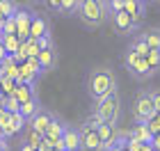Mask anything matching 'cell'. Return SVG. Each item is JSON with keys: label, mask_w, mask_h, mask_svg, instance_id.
<instances>
[{"label": "cell", "mask_w": 160, "mask_h": 151, "mask_svg": "<svg viewBox=\"0 0 160 151\" xmlns=\"http://www.w3.org/2000/svg\"><path fill=\"white\" fill-rule=\"evenodd\" d=\"M78 131H80V151H105L103 140H101L96 126H92V124L85 121Z\"/></svg>", "instance_id": "6"}, {"label": "cell", "mask_w": 160, "mask_h": 151, "mask_svg": "<svg viewBox=\"0 0 160 151\" xmlns=\"http://www.w3.org/2000/svg\"><path fill=\"white\" fill-rule=\"evenodd\" d=\"M140 151H156V147L151 144V142H142V147H140Z\"/></svg>", "instance_id": "37"}, {"label": "cell", "mask_w": 160, "mask_h": 151, "mask_svg": "<svg viewBox=\"0 0 160 151\" xmlns=\"http://www.w3.org/2000/svg\"><path fill=\"white\" fill-rule=\"evenodd\" d=\"M25 124H28V121L23 119V114H21V112H12L9 119H7V124H5V128H2L0 133H2L5 138H12V135H16V133L23 131Z\"/></svg>", "instance_id": "13"}, {"label": "cell", "mask_w": 160, "mask_h": 151, "mask_svg": "<svg viewBox=\"0 0 160 151\" xmlns=\"http://www.w3.org/2000/svg\"><path fill=\"white\" fill-rule=\"evenodd\" d=\"M64 128H67V124H64V121H60L57 117H53V121H50V124H48L46 133H43V138H46L48 142L62 140V135H64Z\"/></svg>", "instance_id": "15"}, {"label": "cell", "mask_w": 160, "mask_h": 151, "mask_svg": "<svg viewBox=\"0 0 160 151\" xmlns=\"http://www.w3.org/2000/svg\"><path fill=\"white\" fill-rule=\"evenodd\" d=\"M123 12L130 16V21L140 28V23L144 21V14H147V5L140 3V0H123Z\"/></svg>", "instance_id": "9"}, {"label": "cell", "mask_w": 160, "mask_h": 151, "mask_svg": "<svg viewBox=\"0 0 160 151\" xmlns=\"http://www.w3.org/2000/svg\"><path fill=\"white\" fill-rule=\"evenodd\" d=\"M87 92L94 101L105 98L117 92V78L110 69H94L89 76H87Z\"/></svg>", "instance_id": "1"}, {"label": "cell", "mask_w": 160, "mask_h": 151, "mask_svg": "<svg viewBox=\"0 0 160 151\" xmlns=\"http://www.w3.org/2000/svg\"><path fill=\"white\" fill-rule=\"evenodd\" d=\"M32 14H34V12L25 9V7H16V12H14V21H16V34H18V39H21V41L30 37Z\"/></svg>", "instance_id": "7"}, {"label": "cell", "mask_w": 160, "mask_h": 151, "mask_svg": "<svg viewBox=\"0 0 160 151\" xmlns=\"http://www.w3.org/2000/svg\"><path fill=\"white\" fill-rule=\"evenodd\" d=\"M0 105H2L5 110H9V112H18V108H21L16 96H2V98H0Z\"/></svg>", "instance_id": "29"}, {"label": "cell", "mask_w": 160, "mask_h": 151, "mask_svg": "<svg viewBox=\"0 0 160 151\" xmlns=\"http://www.w3.org/2000/svg\"><path fill=\"white\" fill-rule=\"evenodd\" d=\"M21 151H37V149H32L30 144H23V147H21Z\"/></svg>", "instance_id": "40"}, {"label": "cell", "mask_w": 160, "mask_h": 151, "mask_svg": "<svg viewBox=\"0 0 160 151\" xmlns=\"http://www.w3.org/2000/svg\"><path fill=\"white\" fill-rule=\"evenodd\" d=\"M0 78H2V62H0Z\"/></svg>", "instance_id": "43"}, {"label": "cell", "mask_w": 160, "mask_h": 151, "mask_svg": "<svg viewBox=\"0 0 160 151\" xmlns=\"http://www.w3.org/2000/svg\"><path fill=\"white\" fill-rule=\"evenodd\" d=\"M9 110H5V108L2 105H0V131H2V128H5V124H7V119H9Z\"/></svg>", "instance_id": "33"}, {"label": "cell", "mask_w": 160, "mask_h": 151, "mask_svg": "<svg viewBox=\"0 0 160 151\" xmlns=\"http://www.w3.org/2000/svg\"><path fill=\"white\" fill-rule=\"evenodd\" d=\"M123 67H126L135 78H140V80H147V78H151V76L156 73V71L149 67L147 57L137 55L133 48H128V50H126V55H123Z\"/></svg>", "instance_id": "4"}, {"label": "cell", "mask_w": 160, "mask_h": 151, "mask_svg": "<svg viewBox=\"0 0 160 151\" xmlns=\"http://www.w3.org/2000/svg\"><path fill=\"white\" fill-rule=\"evenodd\" d=\"M80 21L87 28H98L108 21V5L105 0H82L78 9Z\"/></svg>", "instance_id": "3"}, {"label": "cell", "mask_w": 160, "mask_h": 151, "mask_svg": "<svg viewBox=\"0 0 160 151\" xmlns=\"http://www.w3.org/2000/svg\"><path fill=\"white\" fill-rule=\"evenodd\" d=\"M53 117H55V114L50 112V110H46V108H39V112L34 114L32 119H28V126H32L34 131H39V133L43 135V133H46V128H48V124L53 121Z\"/></svg>", "instance_id": "10"}, {"label": "cell", "mask_w": 160, "mask_h": 151, "mask_svg": "<svg viewBox=\"0 0 160 151\" xmlns=\"http://www.w3.org/2000/svg\"><path fill=\"white\" fill-rule=\"evenodd\" d=\"M0 98H2V92H0Z\"/></svg>", "instance_id": "45"}, {"label": "cell", "mask_w": 160, "mask_h": 151, "mask_svg": "<svg viewBox=\"0 0 160 151\" xmlns=\"http://www.w3.org/2000/svg\"><path fill=\"white\" fill-rule=\"evenodd\" d=\"M130 138H135L140 142H151V140H153V133L149 131L147 124H135V128L130 131Z\"/></svg>", "instance_id": "22"}, {"label": "cell", "mask_w": 160, "mask_h": 151, "mask_svg": "<svg viewBox=\"0 0 160 151\" xmlns=\"http://www.w3.org/2000/svg\"><path fill=\"white\" fill-rule=\"evenodd\" d=\"M37 151H55V149H53V144H50L46 138H43V142L39 144V149H37Z\"/></svg>", "instance_id": "35"}, {"label": "cell", "mask_w": 160, "mask_h": 151, "mask_svg": "<svg viewBox=\"0 0 160 151\" xmlns=\"http://www.w3.org/2000/svg\"><path fill=\"white\" fill-rule=\"evenodd\" d=\"M140 3H144V5H149V3H156V0H140Z\"/></svg>", "instance_id": "42"}, {"label": "cell", "mask_w": 160, "mask_h": 151, "mask_svg": "<svg viewBox=\"0 0 160 151\" xmlns=\"http://www.w3.org/2000/svg\"><path fill=\"white\" fill-rule=\"evenodd\" d=\"M37 60H39V64H41V71H43V73L53 71V69L57 67V50H55V46L41 48L39 55H37Z\"/></svg>", "instance_id": "12"}, {"label": "cell", "mask_w": 160, "mask_h": 151, "mask_svg": "<svg viewBox=\"0 0 160 151\" xmlns=\"http://www.w3.org/2000/svg\"><path fill=\"white\" fill-rule=\"evenodd\" d=\"M151 101H153V105H156V112H160V89L151 92Z\"/></svg>", "instance_id": "34"}, {"label": "cell", "mask_w": 160, "mask_h": 151, "mask_svg": "<svg viewBox=\"0 0 160 151\" xmlns=\"http://www.w3.org/2000/svg\"><path fill=\"white\" fill-rule=\"evenodd\" d=\"M156 3H160V0H156Z\"/></svg>", "instance_id": "47"}, {"label": "cell", "mask_w": 160, "mask_h": 151, "mask_svg": "<svg viewBox=\"0 0 160 151\" xmlns=\"http://www.w3.org/2000/svg\"><path fill=\"white\" fill-rule=\"evenodd\" d=\"M128 48H133L135 53H137V55H142V57H147V55H149V50H151V48L147 46V41L142 39V34H140V37H135V39H133V44H130Z\"/></svg>", "instance_id": "28"}, {"label": "cell", "mask_w": 160, "mask_h": 151, "mask_svg": "<svg viewBox=\"0 0 160 151\" xmlns=\"http://www.w3.org/2000/svg\"><path fill=\"white\" fill-rule=\"evenodd\" d=\"M0 151H9V149H7V147H0Z\"/></svg>", "instance_id": "44"}, {"label": "cell", "mask_w": 160, "mask_h": 151, "mask_svg": "<svg viewBox=\"0 0 160 151\" xmlns=\"http://www.w3.org/2000/svg\"><path fill=\"white\" fill-rule=\"evenodd\" d=\"M105 151H126V149H121V147H117V144H112V147H108Z\"/></svg>", "instance_id": "39"}, {"label": "cell", "mask_w": 160, "mask_h": 151, "mask_svg": "<svg viewBox=\"0 0 160 151\" xmlns=\"http://www.w3.org/2000/svg\"><path fill=\"white\" fill-rule=\"evenodd\" d=\"M142 39L147 41V46L151 50H160V28H151V30L142 32Z\"/></svg>", "instance_id": "20"}, {"label": "cell", "mask_w": 160, "mask_h": 151, "mask_svg": "<svg viewBox=\"0 0 160 151\" xmlns=\"http://www.w3.org/2000/svg\"><path fill=\"white\" fill-rule=\"evenodd\" d=\"M147 62H149V67L153 71H158V67H160V50H149Z\"/></svg>", "instance_id": "30"}, {"label": "cell", "mask_w": 160, "mask_h": 151, "mask_svg": "<svg viewBox=\"0 0 160 151\" xmlns=\"http://www.w3.org/2000/svg\"><path fill=\"white\" fill-rule=\"evenodd\" d=\"M80 3H82V0H60V12L67 14V16H73L80 9Z\"/></svg>", "instance_id": "26"}, {"label": "cell", "mask_w": 160, "mask_h": 151, "mask_svg": "<svg viewBox=\"0 0 160 151\" xmlns=\"http://www.w3.org/2000/svg\"><path fill=\"white\" fill-rule=\"evenodd\" d=\"M37 78H39V73H37V71H32L25 62L18 64V76H16V83L18 85H34V83H37Z\"/></svg>", "instance_id": "17"}, {"label": "cell", "mask_w": 160, "mask_h": 151, "mask_svg": "<svg viewBox=\"0 0 160 151\" xmlns=\"http://www.w3.org/2000/svg\"><path fill=\"white\" fill-rule=\"evenodd\" d=\"M16 80L14 78H7V76H2L0 78V92H2V96H14V92H16Z\"/></svg>", "instance_id": "27"}, {"label": "cell", "mask_w": 160, "mask_h": 151, "mask_svg": "<svg viewBox=\"0 0 160 151\" xmlns=\"http://www.w3.org/2000/svg\"><path fill=\"white\" fill-rule=\"evenodd\" d=\"M50 34V21L41 14H32V23H30V37L39 39V37H46Z\"/></svg>", "instance_id": "11"}, {"label": "cell", "mask_w": 160, "mask_h": 151, "mask_svg": "<svg viewBox=\"0 0 160 151\" xmlns=\"http://www.w3.org/2000/svg\"><path fill=\"white\" fill-rule=\"evenodd\" d=\"M14 96H16L18 103H25V101H30L34 94V85H16V92H14Z\"/></svg>", "instance_id": "23"}, {"label": "cell", "mask_w": 160, "mask_h": 151, "mask_svg": "<svg viewBox=\"0 0 160 151\" xmlns=\"http://www.w3.org/2000/svg\"><path fill=\"white\" fill-rule=\"evenodd\" d=\"M64 147H67V151H80V131L73 126H67L64 128Z\"/></svg>", "instance_id": "14"}, {"label": "cell", "mask_w": 160, "mask_h": 151, "mask_svg": "<svg viewBox=\"0 0 160 151\" xmlns=\"http://www.w3.org/2000/svg\"><path fill=\"white\" fill-rule=\"evenodd\" d=\"M96 131H98V135H101V140H103V147L108 149V147H112V142H114V138H117V131L119 128L114 126V124H98L96 126Z\"/></svg>", "instance_id": "16"}, {"label": "cell", "mask_w": 160, "mask_h": 151, "mask_svg": "<svg viewBox=\"0 0 160 151\" xmlns=\"http://www.w3.org/2000/svg\"><path fill=\"white\" fill-rule=\"evenodd\" d=\"M105 3H110V0H105Z\"/></svg>", "instance_id": "46"}, {"label": "cell", "mask_w": 160, "mask_h": 151, "mask_svg": "<svg viewBox=\"0 0 160 151\" xmlns=\"http://www.w3.org/2000/svg\"><path fill=\"white\" fill-rule=\"evenodd\" d=\"M14 12H16V3L14 0H0V25H2L5 18L14 16Z\"/></svg>", "instance_id": "25"}, {"label": "cell", "mask_w": 160, "mask_h": 151, "mask_svg": "<svg viewBox=\"0 0 160 151\" xmlns=\"http://www.w3.org/2000/svg\"><path fill=\"white\" fill-rule=\"evenodd\" d=\"M119 114H121V101L117 96V92H114V94L96 101V105H94V114L89 117L87 124L98 126V124H103V121H105V124H114V126H117Z\"/></svg>", "instance_id": "2"}, {"label": "cell", "mask_w": 160, "mask_h": 151, "mask_svg": "<svg viewBox=\"0 0 160 151\" xmlns=\"http://www.w3.org/2000/svg\"><path fill=\"white\" fill-rule=\"evenodd\" d=\"M50 9H55V12H60V0H46Z\"/></svg>", "instance_id": "36"}, {"label": "cell", "mask_w": 160, "mask_h": 151, "mask_svg": "<svg viewBox=\"0 0 160 151\" xmlns=\"http://www.w3.org/2000/svg\"><path fill=\"white\" fill-rule=\"evenodd\" d=\"M39 108H41V103H39V98H37V96H32L30 101H25V103H21V108H18V112L23 114V119L28 121V119H32L34 114L39 112Z\"/></svg>", "instance_id": "19"}, {"label": "cell", "mask_w": 160, "mask_h": 151, "mask_svg": "<svg viewBox=\"0 0 160 151\" xmlns=\"http://www.w3.org/2000/svg\"><path fill=\"white\" fill-rule=\"evenodd\" d=\"M7 55H9V53H7V48L2 46V41H0V62H2L5 57H7Z\"/></svg>", "instance_id": "38"}, {"label": "cell", "mask_w": 160, "mask_h": 151, "mask_svg": "<svg viewBox=\"0 0 160 151\" xmlns=\"http://www.w3.org/2000/svg\"><path fill=\"white\" fill-rule=\"evenodd\" d=\"M2 37H5V32H2V25H0V41H2Z\"/></svg>", "instance_id": "41"}, {"label": "cell", "mask_w": 160, "mask_h": 151, "mask_svg": "<svg viewBox=\"0 0 160 151\" xmlns=\"http://www.w3.org/2000/svg\"><path fill=\"white\" fill-rule=\"evenodd\" d=\"M2 46L7 48V53H9V55H16V50L21 48L18 34H5V37H2Z\"/></svg>", "instance_id": "24"}, {"label": "cell", "mask_w": 160, "mask_h": 151, "mask_svg": "<svg viewBox=\"0 0 160 151\" xmlns=\"http://www.w3.org/2000/svg\"><path fill=\"white\" fill-rule=\"evenodd\" d=\"M108 18L112 21V28H114V30H117L119 34H133V32L140 30V28H137L133 21H130V16H128V14L123 12V9H121V12H112Z\"/></svg>", "instance_id": "8"}, {"label": "cell", "mask_w": 160, "mask_h": 151, "mask_svg": "<svg viewBox=\"0 0 160 151\" xmlns=\"http://www.w3.org/2000/svg\"><path fill=\"white\" fill-rule=\"evenodd\" d=\"M2 76L16 80V76H18V62H16V57H14V55H7L2 60Z\"/></svg>", "instance_id": "21"}, {"label": "cell", "mask_w": 160, "mask_h": 151, "mask_svg": "<svg viewBox=\"0 0 160 151\" xmlns=\"http://www.w3.org/2000/svg\"><path fill=\"white\" fill-rule=\"evenodd\" d=\"M133 117H135V124H147L149 119L156 117V105H153V101H151V92H140V94L135 96Z\"/></svg>", "instance_id": "5"}, {"label": "cell", "mask_w": 160, "mask_h": 151, "mask_svg": "<svg viewBox=\"0 0 160 151\" xmlns=\"http://www.w3.org/2000/svg\"><path fill=\"white\" fill-rule=\"evenodd\" d=\"M41 142H43V135L39 131H34L32 126L25 124V128H23V144H30L32 149H39Z\"/></svg>", "instance_id": "18"}, {"label": "cell", "mask_w": 160, "mask_h": 151, "mask_svg": "<svg viewBox=\"0 0 160 151\" xmlns=\"http://www.w3.org/2000/svg\"><path fill=\"white\" fill-rule=\"evenodd\" d=\"M2 32L5 34H16V21H14V16L2 21Z\"/></svg>", "instance_id": "31"}, {"label": "cell", "mask_w": 160, "mask_h": 151, "mask_svg": "<svg viewBox=\"0 0 160 151\" xmlns=\"http://www.w3.org/2000/svg\"><path fill=\"white\" fill-rule=\"evenodd\" d=\"M25 64H28V67H30L32 71H37L39 76L43 73V71H41V64H39V60H37V57H25Z\"/></svg>", "instance_id": "32"}]
</instances>
